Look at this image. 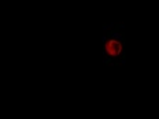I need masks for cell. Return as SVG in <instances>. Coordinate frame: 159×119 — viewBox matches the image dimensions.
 Instances as JSON below:
<instances>
[{
	"label": "cell",
	"mask_w": 159,
	"mask_h": 119,
	"mask_svg": "<svg viewBox=\"0 0 159 119\" xmlns=\"http://www.w3.org/2000/svg\"><path fill=\"white\" fill-rule=\"evenodd\" d=\"M104 49H106V54H107L108 56H112V58H115V56H118L119 54H121L122 44H121V41H118V40L111 38V40H108V41L106 42Z\"/></svg>",
	"instance_id": "obj_1"
}]
</instances>
